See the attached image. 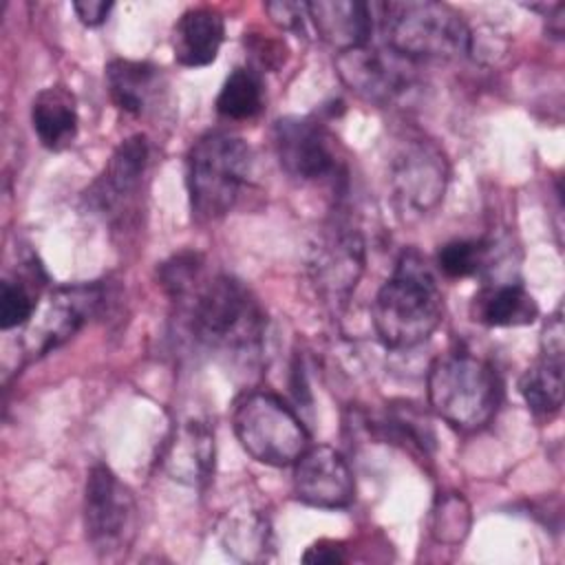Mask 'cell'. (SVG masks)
<instances>
[{"label": "cell", "instance_id": "cell-1", "mask_svg": "<svg viewBox=\"0 0 565 565\" xmlns=\"http://www.w3.org/2000/svg\"><path fill=\"white\" fill-rule=\"evenodd\" d=\"M188 327L203 347L234 355L256 358L263 351L267 316L245 282L230 274H214L192 287L181 300Z\"/></svg>", "mask_w": 565, "mask_h": 565}, {"label": "cell", "instance_id": "cell-2", "mask_svg": "<svg viewBox=\"0 0 565 565\" xmlns=\"http://www.w3.org/2000/svg\"><path fill=\"white\" fill-rule=\"evenodd\" d=\"M371 318L386 349H413L437 331L444 320V294L417 249L399 254L373 298Z\"/></svg>", "mask_w": 565, "mask_h": 565}, {"label": "cell", "instance_id": "cell-3", "mask_svg": "<svg viewBox=\"0 0 565 565\" xmlns=\"http://www.w3.org/2000/svg\"><path fill=\"white\" fill-rule=\"evenodd\" d=\"M426 393L437 417L461 433H475L497 417L503 382L492 362L457 349L430 364Z\"/></svg>", "mask_w": 565, "mask_h": 565}, {"label": "cell", "instance_id": "cell-4", "mask_svg": "<svg viewBox=\"0 0 565 565\" xmlns=\"http://www.w3.org/2000/svg\"><path fill=\"white\" fill-rule=\"evenodd\" d=\"M254 166L252 148L245 139L207 130L188 150L185 188L192 214L203 221L223 218L241 199Z\"/></svg>", "mask_w": 565, "mask_h": 565}, {"label": "cell", "instance_id": "cell-5", "mask_svg": "<svg viewBox=\"0 0 565 565\" xmlns=\"http://www.w3.org/2000/svg\"><path fill=\"white\" fill-rule=\"evenodd\" d=\"M386 46L408 62L455 60L472 49V33L457 9L437 0L382 2Z\"/></svg>", "mask_w": 565, "mask_h": 565}, {"label": "cell", "instance_id": "cell-6", "mask_svg": "<svg viewBox=\"0 0 565 565\" xmlns=\"http://www.w3.org/2000/svg\"><path fill=\"white\" fill-rule=\"evenodd\" d=\"M241 448L265 466H294L309 448V430L294 408L269 391L245 393L232 415Z\"/></svg>", "mask_w": 565, "mask_h": 565}, {"label": "cell", "instance_id": "cell-7", "mask_svg": "<svg viewBox=\"0 0 565 565\" xmlns=\"http://www.w3.org/2000/svg\"><path fill=\"white\" fill-rule=\"evenodd\" d=\"M139 525L135 492L106 466L95 463L84 486L86 541L99 558H117L130 550Z\"/></svg>", "mask_w": 565, "mask_h": 565}, {"label": "cell", "instance_id": "cell-8", "mask_svg": "<svg viewBox=\"0 0 565 565\" xmlns=\"http://www.w3.org/2000/svg\"><path fill=\"white\" fill-rule=\"evenodd\" d=\"M448 177V159L433 139L399 141L388 159V190L399 216L422 218L435 212L444 201Z\"/></svg>", "mask_w": 565, "mask_h": 565}, {"label": "cell", "instance_id": "cell-9", "mask_svg": "<svg viewBox=\"0 0 565 565\" xmlns=\"http://www.w3.org/2000/svg\"><path fill=\"white\" fill-rule=\"evenodd\" d=\"M366 265V245L358 227L347 221L327 223L307 258V274L322 298L331 307H342L355 291Z\"/></svg>", "mask_w": 565, "mask_h": 565}, {"label": "cell", "instance_id": "cell-10", "mask_svg": "<svg viewBox=\"0 0 565 565\" xmlns=\"http://www.w3.org/2000/svg\"><path fill=\"white\" fill-rule=\"evenodd\" d=\"M271 139L280 168L298 181H322L342 172L335 137L320 119L280 117Z\"/></svg>", "mask_w": 565, "mask_h": 565}, {"label": "cell", "instance_id": "cell-11", "mask_svg": "<svg viewBox=\"0 0 565 565\" xmlns=\"http://www.w3.org/2000/svg\"><path fill=\"white\" fill-rule=\"evenodd\" d=\"M408 60L395 51L375 49L371 44L349 49L335 55V71L340 79L362 99L373 104H388L411 86Z\"/></svg>", "mask_w": 565, "mask_h": 565}, {"label": "cell", "instance_id": "cell-12", "mask_svg": "<svg viewBox=\"0 0 565 565\" xmlns=\"http://www.w3.org/2000/svg\"><path fill=\"white\" fill-rule=\"evenodd\" d=\"M294 494L320 510H342L355 499L351 466L333 446H309L294 463Z\"/></svg>", "mask_w": 565, "mask_h": 565}, {"label": "cell", "instance_id": "cell-13", "mask_svg": "<svg viewBox=\"0 0 565 565\" xmlns=\"http://www.w3.org/2000/svg\"><path fill=\"white\" fill-rule=\"evenodd\" d=\"M99 302L102 287L97 282L66 285L51 291L40 316H33L38 320L26 331L29 353L44 355L64 344L97 311Z\"/></svg>", "mask_w": 565, "mask_h": 565}, {"label": "cell", "instance_id": "cell-14", "mask_svg": "<svg viewBox=\"0 0 565 565\" xmlns=\"http://www.w3.org/2000/svg\"><path fill=\"white\" fill-rule=\"evenodd\" d=\"M161 468L183 486H207L214 472V430L201 419L179 424L166 441Z\"/></svg>", "mask_w": 565, "mask_h": 565}, {"label": "cell", "instance_id": "cell-15", "mask_svg": "<svg viewBox=\"0 0 565 565\" xmlns=\"http://www.w3.org/2000/svg\"><path fill=\"white\" fill-rule=\"evenodd\" d=\"M148 166V139L137 132L126 137L108 159L104 172L88 190V205L97 212H113L139 190Z\"/></svg>", "mask_w": 565, "mask_h": 565}, {"label": "cell", "instance_id": "cell-16", "mask_svg": "<svg viewBox=\"0 0 565 565\" xmlns=\"http://www.w3.org/2000/svg\"><path fill=\"white\" fill-rule=\"evenodd\" d=\"M307 15L318 38L335 53L371 42L373 7L362 0H316L307 2Z\"/></svg>", "mask_w": 565, "mask_h": 565}, {"label": "cell", "instance_id": "cell-17", "mask_svg": "<svg viewBox=\"0 0 565 565\" xmlns=\"http://www.w3.org/2000/svg\"><path fill=\"white\" fill-rule=\"evenodd\" d=\"M225 40V20L214 7H192L172 29V53L181 66L199 68L216 60Z\"/></svg>", "mask_w": 565, "mask_h": 565}, {"label": "cell", "instance_id": "cell-18", "mask_svg": "<svg viewBox=\"0 0 565 565\" xmlns=\"http://www.w3.org/2000/svg\"><path fill=\"white\" fill-rule=\"evenodd\" d=\"M104 75L110 102L132 117L146 115L161 88V68L146 60H110Z\"/></svg>", "mask_w": 565, "mask_h": 565}, {"label": "cell", "instance_id": "cell-19", "mask_svg": "<svg viewBox=\"0 0 565 565\" xmlns=\"http://www.w3.org/2000/svg\"><path fill=\"white\" fill-rule=\"evenodd\" d=\"M77 102L66 86L53 84L33 97L31 126L46 150L60 152L68 148L77 137Z\"/></svg>", "mask_w": 565, "mask_h": 565}, {"label": "cell", "instance_id": "cell-20", "mask_svg": "<svg viewBox=\"0 0 565 565\" xmlns=\"http://www.w3.org/2000/svg\"><path fill=\"white\" fill-rule=\"evenodd\" d=\"M470 316L486 327H523L539 318V305L521 282H499L475 294Z\"/></svg>", "mask_w": 565, "mask_h": 565}, {"label": "cell", "instance_id": "cell-21", "mask_svg": "<svg viewBox=\"0 0 565 565\" xmlns=\"http://www.w3.org/2000/svg\"><path fill=\"white\" fill-rule=\"evenodd\" d=\"M218 541L241 563L267 561L274 545L269 519L252 508L227 510L218 521Z\"/></svg>", "mask_w": 565, "mask_h": 565}, {"label": "cell", "instance_id": "cell-22", "mask_svg": "<svg viewBox=\"0 0 565 565\" xmlns=\"http://www.w3.org/2000/svg\"><path fill=\"white\" fill-rule=\"evenodd\" d=\"M519 393L536 419L543 422L558 415L563 406V358L541 353L523 371Z\"/></svg>", "mask_w": 565, "mask_h": 565}, {"label": "cell", "instance_id": "cell-23", "mask_svg": "<svg viewBox=\"0 0 565 565\" xmlns=\"http://www.w3.org/2000/svg\"><path fill=\"white\" fill-rule=\"evenodd\" d=\"M265 104L263 77L254 66H236L216 95V113L223 119L245 121L256 117Z\"/></svg>", "mask_w": 565, "mask_h": 565}, {"label": "cell", "instance_id": "cell-24", "mask_svg": "<svg viewBox=\"0 0 565 565\" xmlns=\"http://www.w3.org/2000/svg\"><path fill=\"white\" fill-rule=\"evenodd\" d=\"M35 269L29 276L4 278L0 285V327L4 331L29 324L38 309V289L31 285L35 280Z\"/></svg>", "mask_w": 565, "mask_h": 565}, {"label": "cell", "instance_id": "cell-25", "mask_svg": "<svg viewBox=\"0 0 565 565\" xmlns=\"http://www.w3.org/2000/svg\"><path fill=\"white\" fill-rule=\"evenodd\" d=\"M490 245L477 238H455L439 247L437 267L448 278H468L479 274L488 260Z\"/></svg>", "mask_w": 565, "mask_h": 565}, {"label": "cell", "instance_id": "cell-26", "mask_svg": "<svg viewBox=\"0 0 565 565\" xmlns=\"http://www.w3.org/2000/svg\"><path fill=\"white\" fill-rule=\"evenodd\" d=\"M159 282L172 300H181L203 276L201 256L194 252H181L159 265Z\"/></svg>", "mask_w": 565, "mask_h": 565}, {"label": "cell", "instance_id": "cell-27", "mask_svg": "<svg viewBox=\"0 0 565 565\" xmlns=\"http://www.w3.org/2000/svg\"><path fill=\"white\" fill-rule=\"evenodd\" d=\"M470 527V508L459 494H448L433 510V534L444 543H459Z\"/></svg>", "mask_w": 565, "mask_h": 565}, {"label": "cell", "instance_id": "cell-28", "mask_svg": "<svg viewBox=\"0 0 565 565\" xmlns=\"http://www.w3.org/2000/svg\"><path fill=\"white\" fill-rule=\"evenodd\" d=\"M265 11L269 13L274 24H278L280 29H287V31H302L305 20H309L307 2H287V0L267 2Z\"/></svg>", "mask_w": 565, "mask_h": 565}, {"label": "cell", "instance_id": "cell-29", "mask_svg": "<svg viewBox=\"0 0 565 565\" xmlns=\"http://www.w3.org/2000/svg\"><path fill=\"white\" fill-rule=\"evenodd\" d=\"M541 353L543 355H554V358H563V353H565V327H563L561 307L543 324Z\"/></svg>", "mask_w": 565, "mask_h": 565}, {"label": "cell", "instance_id": "cell-30", "mask_svg": "<svg viewBox=\"0 0 565 565\" xmlns=\"http://www.w3.org/2000/svg\"><path fill=\"white\" fill-rule=\"evenodd\" d=\"M73 11L79 18L82 24L86 26H99L106 22L108 13L113 11V2H104V0H79L73 2Z\"/></svg>", "mask_w": 565, "mask_h": 565}, {"label": "cell", "instance_id": "cell-31", "mask_svg": "<svg viewBox=\"0 0 565 565\" xmlns=\"http://www.w3.org/2000/svg\"><path fill=\"white\" fill-rule=\"evenodd\" d=\"M302 561L305 563H329V565H335V563H344L347 554H344L342 543L318 541L316 545L307 547V552L302 554Z\"/></svg>", "mask_w": 565, "mask_h": 565}, {"label": "cell", "instance_id": "cell-32", "mask_svg": "<svg viewBox=\"0 0 565 565\" xmlns=\"http://www.w3.org/2000/svg\"><path fill=\"white\" fill-rule=\"evenodd\" d=\"M563 11H565V4L563 2H556L552 7H547V33L556 40L563 38V29H565V20H563Z\"/></svg>", "mask_w": 565, "mask_h": 565}]
</instances>
